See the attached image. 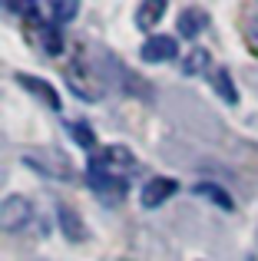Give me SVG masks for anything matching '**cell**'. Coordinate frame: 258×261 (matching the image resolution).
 Segmentation results:
<instances>
[{
    "label": "cell",
    "instance_id": "1",
    "mask_svg": "<svg viewBox=\"0 0 258 261\" xmlns=\"http://www.w3.org/2000/svg\"><path fill=\"white\" fill-rule=\"evenodd\" d=\"M90 166L103 169V172H110V175L126 178V172L136 169V155L129 152L126 146H106V149H96V152L90 155Z\"/></svg>",
    "mask_w": 258,
    "mask_h": 261
},
{
    "label": "cell",
    "instance_id": "2",
    "mask_svg": "<svg viewBox=\"0 0 258 261\" xmlns=\"http://www.w3.org/2000/svg\"><path fill=\"white\" fill-rule=\"evenodd\" d=\"M33 222V205L23 195H10L0 205V228L4 231H23Z\"/></svg>",
    "mask_w": 258,
    "mask_h": 261
},
{
    "label": "cell",
    "instance_id": "3",
    "mask_svg": "<svg viewBox=\"0 0 258 261\" xmlns=\"http://www.w3.org/2000/svg\"><path fill=\"white\" fill-rule=\"evenodd\" d=\"M86 182H90V189L96 192V195L106 198V205L119 202V198L126 195V189H129L126 178L110 175V172H103V169H93V166H86Z\"/></svg>",
    "mask_w": 258,
    "mask_h": 261
},
{
    "label": "cell",
    "instance_id": "4",
    "mask_svg": "<svg viewBox=\"0 0 258 261\" xmlns=\"http://www.w3.org/2000/svg\"><path fill=\"white\" fill-rule=\"evenodd\" d=\"M139 57L146 60V63H169V60L179 57V43H175V37H162V33H156V37H149L146 43H142Z\"/></svg>",
    "mask_w": 258,
    "mask_h": 261
},
{
    "label": "cell",
    "instance_id": "5",
    "mask_svg": "<svg viewBox=\"0 0 258 261\" xmlns=\"http://www.w3.org/2000/svg\"><path fill=\"white\" fill-rule=\"evenodd\" d=\"M175 192H179V182L175 178H166V175H156L149 178L146 185H142V205L146 208H159L166 198H172Z\"/></svg>",
    "mask_w": 258,
    "mask_h": 261
},
{
    "label": "cell",
    "instance_id": "6",
    "mask_svg": "<svg viewBox=\"0 0 258 261\" xmlns=\"http://www.w3.org/2000/svg\"><path fill=\"white\" fill-rule=\"evenodd\" d=\"M17 83L23 86V89H30V93H37V96H40V99H43L50 109H57V113L63 109V99H60V93H57V89H53L50 83H46V80H40V76H27V73H20V76H17Z\"/></svg>",
    "mask_w": 258,
    "mask_h": 261
},
{
    "label": "cell",
    "instance_id": "7",
    "mask_svg": "<svg viewBox=\"0 0 258 261\" xmlns=\"http://www.w3.org/2000/svg\"><path fill=\"white\" fill-rule=\"evenodd\" d=\"M162 13H166V0H149V4H139V7H136V23H139L142 30H152V27L162 20Z\"/></svg>",
    "mask_w": 258,
    "mask_h": 261
},
{
    "label": "cell",
    "instance_id": "8",
    "mask_svg": "<svg viewBox=\"0 0 258 261\" xmlns=\"http://www.w3.org/2000/svg\"><path fill=\"white\" fill-rule=\"evenodd\" d=\"M202 27H205V13L195 10V7H186L182 17H179V37L192 40V37H199V33H202Z\"/></svg>",
    "mask_w": 258,
    "mask_h": 261
},
{
    "label": "cell",
    "instance_id": "9",
    "mask_svg": "<svg viewBox=\"0 0 258 261\" xmlns=\"http://www.w3.org/2000/svg\"><path fill=\"white\" fill-rule=\"evenodd\" d=\"M195 195H202V198H209V202H215L219 208H225V212L235 208L232 195H228L225 189H219V185H212V182H199V185H195Z\"/></svg>",
    "mask_w": 258,
    "mask_h": 261
},
{
    "label": "cell",
    "instance_id": "10",
    "mask_svg": "<svg viewBox=\"0 0 258 261\" xmlns=\"http://www.w3.org/2000/svg\"><path fill=\"white\" fill-rule=\"evenodd\" d=\"M212 86H215V93H219L225 102H232V106L239 102V89H235L232 76H228V70H222V66H219V70L212 73Z\"/></svg>",
    "mask_w": 258,
    "mask_h": 261
},
{
    "label": "cell",
    "instance_id": "11",
    "mask_svg": "<svg viewBox=\"0 0 258 261\" xmlns=\"http://www.w3.org/2000/svg\"><path fill=\"white\" fill-rule=\"evenodd\" d=\"M37 33H40V43H43V50L50 53V57H60V50H63V37H60L57 23H43Z\"/></svg>",
    "mask_w": 258,
    "mask_h": 261
},
{
    "label": "cell",
    "instance_id": "12",
    "mask_svg": "<svg viewBox=\"0 0 258 261\" xmlns=\"http://www.w3.org/2000/svg\"><path fill=\"white\" fill-rule=\"evenodd\" d=\"M209 60H212V57H209V50L195 46V50L186 57V63H182V73H186V76H199V73L209 66Z\"/></svg>",
    "mask_w": 258,
    "mask_h": 261
},
{
    "label": "cell",
    "instance_id": "13",
    "mask_svg": "<svg viewBox=\"0 0 258 261\" xmlns=\"http://www.w3.org/2000/svg\"><path fill=\"white\" fill-rule=\"evenodd\" d=\"M70 133H73V139H76V146H83L86 152H96V136H93V129L86 126L83 119L70 122Z\"/></svg>",
    "mask_w": 258,
    "mask_h": 261
},
{
    "label": "cell",
    "instance_id": "14",
    "mask_svg": "<svg viewBox=\"0 0 258 261\" xmlns=\"http://www.w3.org/2000/svg\"><path fill=\"white\" fill-rule=\"evenodd\" d=\"M50 10H53V23L60 27V23H70V20L76 17V13H80V4H76V0H57Z\"/></svg>",
    "mask_w": 258,
    "mask_h": 261
},
{
    "label": "cell",
    "instance_id": "15",
    "mask_svg": "<svg viewBox=\"0 0 258 261\" xmlns=\"http://www.w3.org/2000/svg\"><path fill=\"white\" fill-rule=\"evenodd\" d=\"M60 228H63L66 238H73V242H80V238H83V231H80V218L73 215L70 208H60Z\"/></svg>",
    "mask_w": 258,
    "mask_h": 261
}]
</instances>
